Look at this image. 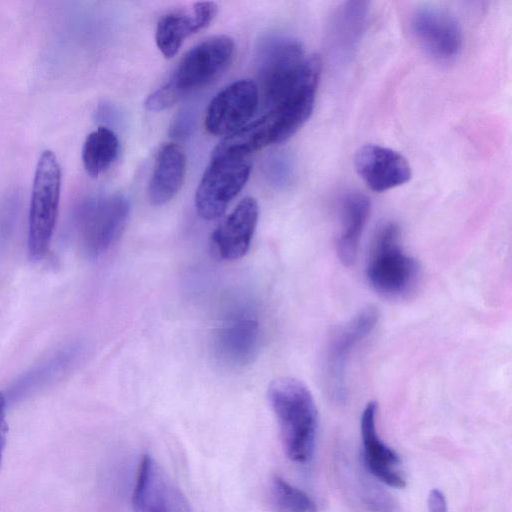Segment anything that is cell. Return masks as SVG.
I'll use <instances>...</instances> for the list:
<instances>
[{
	"mask_svg": "<svg viewBox=\"0 0 512 512\" xmlns=\"http://www.w3.org/2000/svg\"><path fill=\"white\" fill-rule=\"evenodd\" d=\"M269 499L275 512H318L316 503L306 492L279 475L270 479Z\"/></svg>",
	"mask_w": 512,
	"mask_h": 512,
	"instance_id": "obj_22",
	"label": "cell"
},
{
	"mask_svg": "<svg viewBox=\"0 0 512 512\" xmlns=\"http://www.w3.org/2000/svg\"><path fill=\"white\" fill-rule=\"evenodd\" d=\"M359 177L375 192H384L409 182L412 170L399 152L377 144L360 147L354 156Z\"/></svg>",
	"mask_w": 512,
	"mask_h": 512,
	"instance_id": "obj_13",
	"label": "cell"
},
{
	"mask_svg": "<svg viewBox=\"0 0 512 512\" xmlns=\"http://www.w3.org/2000/svg\"><path fill=\"white\" fill-rule=\"evenodd\" d=\"M321 74V60L289 37L268 40L260 51L258 78L265 113L285 141L310 118Z\"/></svg>",
	"mask_w": 512,
	"mask_h": 512,
	"instance_id": "obj_1",
	"label": "cell"
},
{
	"mask_svg": "<svg viewBox=\"0 0 512 512\" xmlns=\"http://www.w3.org/2000/svg\"><path fill=\"white\" fill-rule=\"evenodd\" d=\"M377 403L366 404L361 416L364 461L370 473L382 483L403 488L405 478L399 469V455L381 440L376 428Z\"/></svg>",
	"mask_w": 512,
	"mask_h": 512,
	"instance_id": "obj_15",
	"label": "cell"
},
{
	"mask_svg": "<svg viewBox=\"0 0 512 512\" xmlns=\"http://www.w3.org/2000/svg\"><path fill=\"white\" fill-rule=\"evenodd\" d=\"M61 191V168L56 155L44 151L37 163L28 214V254L42 260L53 237Z\"/></svg>",
	"mask_w": 512,
	"mask_h": 512,
	"instance_id": "obj_6",
	"label": "cell"
},
{
	"mask_svg": "<svg viewBox=\"0 0 512 512\" xmlns=\"http://www.w3.org/2000/svg\"><path fill=\"white\" fill-rule=\"evenodd\" d=\"M365 273L370 286L386 298H403L415 289L420 278V266L403 250L397 224L388 222L378 229L370 247Z\"/></svg>",
	"mask_w": 512,
	"mask_h": 512,
	"instance_id": "obj_4",
	"label": "cell"
},
{
	"mask_svg": "<svg viewBox=\"0 0 512 512\" xmlns=\"http://www.w3.org/2000/svg\"><path fill=\"white\" fill-rule=\"evenodd\" d=\"M84 348L82 343L73 342L58 349L19 376L12 383L9 396L24 397L60 380L78 365L84 355Z\"/></svg>",
	"mask_w": 512,
	"mask_h": 512,
	"instance_id": "obj_16",
	"label": "cell"
},
{
	"mask_svg": "<svg viewBox=\"0 0 512 512\" xmlns=\"http://www.w3.org/2000/svg\"><path fill=\"white\" fill-rule=\"evenodd\" d=\"M6 414L7 396L3 392H0V468L2 464L3 452L6 446L9 429Z\"/></svg>",
	"mask_w": 512,
	"mask_h": 512,
	"instance_id": "obj_25",
	"label": "cell"
},
{
	"mask_svg": "<svg viewBox=\"0 0 512 512\" xmlns=\"http://www.w3.org/2000/svg\"><path fill=\"white\" fill-rule=\"evenodd\" d=\"M259 217L257 201L242 199L211 235V248L222 260H237L249 250Z\"/></svg>",
	"mask_w": 512,
	"mask_h": 512,
	"instance_id": "obj_14",
	"label": "cell"
},
{
	"mask_svg": "<svg viewBox=\"0 0 512 512\" xmlns=\"http://www.w3.org/2000/svg\"><path fill=\"white\" fill-rule=\"evenodd\" d=\"M410 26L419 45L434 60L450 62L460 54L462 30L448 12L434 7L417 9L411 17Z\"/></svg>",
	"mask_w": 512,
	"mask_h": 512,
	"instance_id": "obj_12",
	"label": "cell"
},
{
	"mask_svg": "<svg viewBox=\"0 0 512 512\" xmlns=\"http://www.w3.org/2000/svg\"><path fill=\"white\" fill-rule=\"evenodd\" d=\"M370 213V201L359 192H349L340 203V229L336 242L339 260L352 265L357 257L359 241Z\"/></svg>",
	"mask_w": 512,
	"mask_h": 512,
	"instance_id": "obj_18",
	"label": "cell"
},
{
	"mask_svg": "<svg viewBox=\"0 0 512 512\" xmlns=\"http://www.w3.org/2000/svg\"><path fill=\"white\" fill-rule=\"evenodd\" d=\"M428 512H447L444 494L439 489H432L428 496Z\"/></svg>",
	"mask_w": 512,
	"mask_h": 512,
	"instance_id": "obj_26",
	"label": "cell"
},
{
	"mask_svg": "<svg viewBox=\"0 0 512 512\" xmlns=\"http://www.w3.org/2000/svg\"><path fill=\"white\" fill-rule=\"evenodd\" d=\"M250 156L215 148L195 193V207L206 220L220 217L246 184Z\"/></svg>",
	"mask_w": 512,
	"mask_h": 512,
	"instance_id": "obj_7",
	"label": "cell"
},
{
	"mask_svg": "<svg viewBox=\"0 0 512 512\" xmlns=\"http://www.w3.org/2000/svg\"><path fill=\"white\" fill-rule=\"evenodd\" d=\"M186 166V155L179 145L161 146L147 189L150 203L163 205L175 197L183 185Z\"/></svg>",
	"mask_w": 512,
	"mask_h": 512,
	"instance_id": "obj_17",
	"label": "cell"
},
{
	"mask_svg": "<svg viewBox=\"0 0 512 512\" xmlns=\"http://www.w3.org/2000/svg\"><path fill=\"white\" fill-rule=\"evenodd\" d=\"M19 199L15 194L7 195L0 201V252L9 243L17 222Z\"/></svg>",
	"mask_w": 512,
	"mask_h": 512,
	"instance_id": "obj_23",
	"label": "cell"
},
{
	"mask_svg": "<svg viewBox=\"0 0 512 512\" xmlns=\"http://www.w3.org/2000/svg\"><path fill=\"white\" fill-rule=\"evenodd\" d=\"M378 311L368 306L339 326L329 338L323 363L325 389L329 397L341 402L346 397V370L356 347L374 330Z\"/></svg>",
	"mask_w": 512,
	"mask_h": 512,
	"instance_id": "obj_8",
	"label": "cell"
},
{
	"mask_svg": "<svg viewBox=\"0 0 512 512\" xmlns=\"http://www.w3.org/2000/svg\"><path fill=\"white\" fill-rule=\"evenodd\" d=\"M130 213L128 199L120 193L97 195L75 210L74 228L80 251L89 259L106 253L121 236Z\"/></svg>",
	"mask_w": 512,
	"mask_h": 512,
	"instance_id": "obj_5",
	"label": "cell"
},
{
	"mask_svg": "<svg viewBox=\"0 0 512 512\" xmlns=\"http://www.w3.org/2000/svg\"><path fill=\"white\" fill-rule=\"evenodd\" d=\"M235 44L227 35L209 37L191 48L171 77L145 101L150 111L165 110L185 95L217 79L233 59Z\"/></svg>",
	"mask_w": 512,
	"mask_h": 512,
	"instance_id": "obj_3",
	"label": "cell"
},
{
	"mask_svg": "<svg viewBox=\"0 0 512 512\" xmlns=\"http://www.w3.org/2000/svg\"><path fill=\"white\" fill-rule=\"evenodd\" d=\"M369 17V3L349 1L335 11L329 25L328 42L339 56H350L359 44Z\"/></svg>",
	"mask_w": 512,
	"mask_h": 512,
	"instance_id": "obj_19",
	"label": "cell"
},
{
	"mask_svg": "<svg viewBox=\"0 0 512 512\" xmlns=\"http://www.w3.org/2000/svg\"><path fill=\"white\" fill-rule=\"evenodd\" d=\"M120 142L113 130L100 126L86 137L82 148V162L86 172L94 178L105 173L117 160Z\"/></svg>",
	"mask_w": 512,
	"mask_h": 512,
	"instance_id": "obj_20",
	"label": "cell"
},
{
	"mask_svg": "<svg viewBox=\"0 0 512 512\" xmlns=\"http://www.w3.org/2000/svg\"><path fill=\"white\" fill-rule=\"evenodd\" d=\"M201 29L191 12L176 11L163 15L157 22L155 41L165 58L174 57L185 39Z\"/></svg>",
	"mask_w": 512,
	"mask_h": 512,
	"instance_id": "obj_21",
	"label": "cell"
},
{
	"mask_svg": "<svg viewBox=\"0 0 512 512\" xmlns=\"http://www.w3.org/2000/svg\"><path fill=\"white\" fill-rule=\"evenodd\" d=\"M259 103L257 84L249 79L235 81L209 103L205 127L213 135H229L250 122Z\"/></svg>",
	"mask_w": 512,
	"mask_h": 512,
	"instance_id": "obj_11",
	"label": "cell"
},
{
	"mask_svg": "<svg viewBox=\"0 0 512 512\" xmlns=\"http://www.w3.org/2000/svg\"><path fill=\"white\" fill-rule=\"evenodd\" d=\"M132 505L134 512H192L185 495L150 455L139 463Z\"/></svg>",
	"mask_w": 512,
	"mask_h": 512,
	"instance_id": "obj_10",
	"label": "cell"
},
{
	"mask_svg": "<svg viewBox=\"0 0 512 512\" xmlns=\"http://www.w3.org/2000/svg\"><path fill=\"white\" fill-rule=\"evenodd\" d=\"M260 340V327L254 314L248 310L235 311L215 330L214 356L228 368H242L257 356Z\"/></svg>",
	"mask_w": 512,
	"mask_h": 512,
	"instance_id": "obj_9",
	"label": "cell"
},
{
	"mask_svg": "<svg viewBox=\"0 0 512 512\" xmlns=\"http://www.w3.org/2000/svg\"><path fill=\"white\" fill-rule=\"evenodd\" d=\"M269 176L277 185H287L293 177V164L286 155L274 157L269 164Z\"/></svg>",
	"mask_w": 512,
	"mask_h": 512,
	"instance_id": "obj_24",
	"label": "cell"
},
{
	"mask_svg": "<svg viewBox=\"0 0 512 512\" xmlns=\"http://www.w3.org/2000/svg\"><path fill=\"white\" fill-rule=\"evenodd\" d=\"M283 450L293 462H308L315 449L318 410L308 387L292 377H279L268 387Z\"/></svg>",
	"mask_w": 512,
	"mask_h": 512,
	"instance_id": "obj_2",
	"label": "cell"
}]
</instances>
